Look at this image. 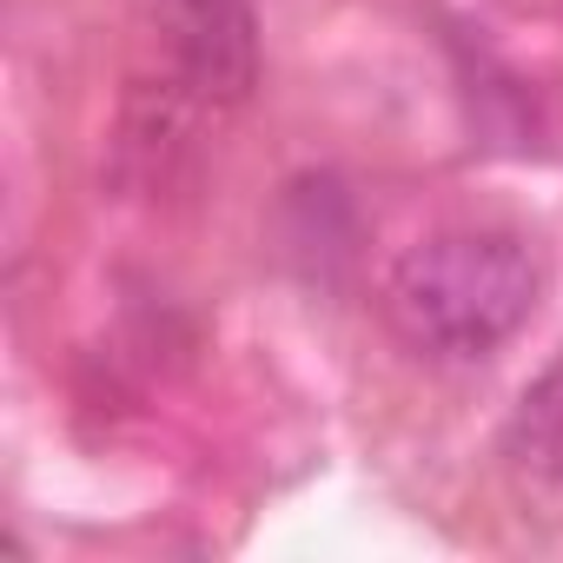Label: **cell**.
<instances>
[{
  "instance_id": "cell-1",
  "label": "cell",
  "mask_w": 563,
  "mask_h": 563,
  "mask_svg": "<svg viewBox=\"0 0 563 563\" xmlns=\"http://www.w3.org/2000/svg\"><path fill=\"white\" fill-rule=\"evenodd\" d=\"M543 299V265L530 239L504 225H444L405 245L378 286L385 325L438 358V365H471L510 345Z\"/></svg>"
},
{
  "instance_id": "cell-2",
  "label": "cell",
  "mask_w": 563,
  "mask_h": 563,
  "mask_svg": "<svg viewBox=\"0 0 563 563\" xmlns=\"http://www.w3.org/2000/svg\"><path fill=\"white\" fill-rule=\"evenodd\" d=\"M166 80L199 107H239L258 87L252 0H159Z\"/></svg>"
},
{
  "instance_id": "cell-3",
  "label": "cell",
  "mask_w": 563,
  "mask_h": 563,
  "mask_svg": "<svg viewBox=\"0 0 563 563\" xmlns=\"http://www.w3.org/2000/svg\"><path fill=\"white\" fill-rule=\"evenodd\" d=\"M504 444H510V457L523 471L563 484V352L517 391L510 424H504Z\"/></svg>"
}]
</instances>
